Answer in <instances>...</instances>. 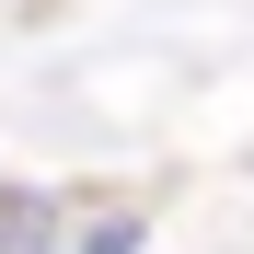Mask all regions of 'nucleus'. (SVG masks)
<instances>
[{
	"label": "nucleus",
	"instance_id": "f257e3e1",
	"mask_svg": "<svg viewBox=\"0 0 254 254\" xmlns=\"http://www.w3.org/2000/svg\"><path fill=\"white\" fill-rule=\"evenodd\" d=\"M0 254H58V208L35 185H0Z\"/></svg>",
	"mask_w": 254,
	"mask_h": 254
},
{
	"label": "nucleus",
	"instance_id": "f03ea898",
	"mask_svg": "<svg viewBox=\"0 0 254 254\" xmlns=\"http://www.w3.org/2000/svg\"><path fill=\"white\" fill-rule=\"evenodd\" d=\"M81 254H139V220H104V231L81 243Z\"/></svg>",
	"mask_w": 254,
	"mask_h": 254
}]
</instances>
